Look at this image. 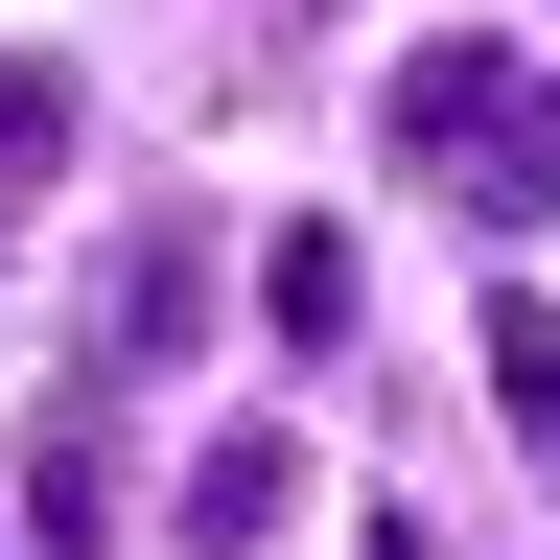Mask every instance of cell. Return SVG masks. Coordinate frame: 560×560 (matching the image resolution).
I'll list each match as a JSON object with an SVG mask.
<instances>
[{
	"instance_id": "cell-1",
	"label": "cell",
	"mask_w": 560,
	"mask_h": 560,
	"mask_svg": "<svg viewBox=\"0 0 560 560\" xmlns=\"http://www.w3.org/2000/svg\"><path fill=\"white\" fill-rule=\"evenodd\" d=\"M397 164H467V210H560V94L514 47H397Z\"/></svg>"
},
{
	"instance_id": "cell-2",
	"label": "cell",
	"mask_w": 560,
	"mask_h": 560,
	"mask_svg": "<svg viewBox=\"0 0 560 560\" xmlns=\"http://www.w3.org/2000/svg\"><path fill=\"white\" fill-rule=\"evenodd\" d=\"M187 327H210V210H140L117 280H94V397H117V374H164Z\"/></svg>"
},
{
	"instance_id": "cell-3",
	"label": "cell",
	"mask_w": 560,
	"mask_h": 560,
	"mask_svg": "<svg viewBox=\"0 0 560 560\" xmlns=\"http://www.w3.org/2000/svg\"><path fill=\"white\" fill-rule=\"evenodd\" d=\"M280 514H304V444H280V420H210L187 444V560H257Z\"/></svg>"
},
{
	"instance_id": "cell-4",
	"label": "cell",
	"mask_w": 560,
	"mask_h": 560,
	"mask_svg": "<svg viewBox=\"0 0 560 560\" xmlns=\"http://www.w3.org/2000/svg\"><path fill=\"white\" fill-rule=\"evenodd\" d=\"M47 164H70V70H47V47H0V210H24Z\"/></svg>"
},
{
	"instance_id": "cell-5",
	"label": "cell",
	"mask_w": 560,
	"mask_h": 560,
	"mask_svg": "<svg viewBox=\"0 0 560 560\" xmlns=\"http://www.w3.org/2000/svg\"><path fill=\"white\" fill-rule=\"evenodd\" d=\"M490 397H514V444L560 467V304H490Z\"/></svg>"
},
{
	"instance_id": "cell-6",
	"label": "cell",
	"mask_w": 560,
	"mask_h": 560,
	"mask_svg": "<svg viewBox=\"0 0 560 560\" xmlns=\"http://www.w3.org/2000/svg\"><path fill=\"white\" fill-rule=\"evenodd\" d=\"M257 304H280V350H327V327H350V234H280V257H257Z\"/></svg>"
}]
</instances>
